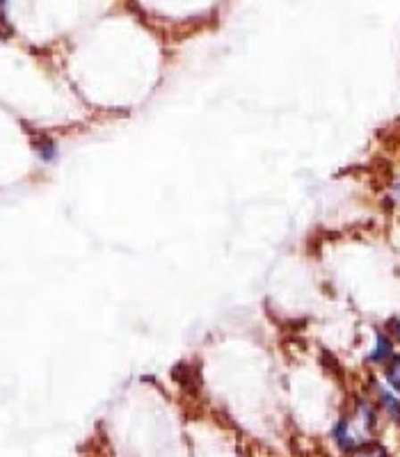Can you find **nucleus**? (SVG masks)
<instances>
[{
    "instance_id": "2",
    "label": "nucleus",
    "mask_w": 400,
    "mask_h": 457,
    "mask_svg": "<svg viewBox=\"0 0 400 457\" xmlns=\"http://www.w3.org/2000/svg\"><path fill=\"white\" fill-rule=\"evenodd\" d=\"M378 394L379 400H382V405H385L387 414H389L396 423H400V400L385 389H378Z\"/></svg>"
},
{
    "instance_id": "1",
    "label": "nucleus",
    "mask_w": 400,
    "mask_h": 457,
    "mask_svg": "<svg viewBox=\"0 0 400 457\" xmlns=\"http://www.w3.org/2000/svg\"><path fill=\"white\" fill-rule=\"evenodd\" d=\"M391 357H394V345L385 334H379L378 341H375V350L369 354V361L371 364H387Z\"/></svg>"
},
{
    "instance_id": "7",
    "label": "nucleus",
    "mask_w": 400,
    "mask_h": 457,
    "mask_svg": "<svg viewBox=\"0 0 400 457\" xmlns=\"http://www.w3.org/2000/svg\"><path fill=\"white\" fill-rule=\"evenodd\" d=\"M394 197L398 199V202H400V186H396V187H394Z\"/></svg>"
},
{
    "instance_id": "3",
    "label": "nucleus",
    "mask_w": 400,
    "mask_h": 457,
    "mask_svg": "<svg viewBox=\"0 0 400 457\" xmlns=\"http://www.w3.org/2000/svg\"><path fill=\"white\" fill-rule=\"evenodd\" d=\"M35 149H37V156L42 158L44 162L55 161L57 146H55V142L51 140V137H39V140L35 142Z\"/></svg>"
},
{
    "instance_id": "5",
    "label": "nucleus",
    "mask_w": 400,
    "mask_h": 457,
    "mask_svg": "<svg viewBox=\"0 0 400 457\" xmlns=\"http://www.w3.org/2000/svg\"><path fill=\"white\" fill-rule=\"evenodd\" d=\"M353 457H389V453L382 446H359L354 448Z\"/></svg>"
},
{
    "instance_id": "6",
    "label": "nucleus",
    "mask_w": 400,
    "mask_h": 457,
    "mask_svg": "<svg viewBox=\"0 0 400 457\" xmlns=\"http://www.w3.org/2000/svg\"><path fill=\"white\" fill-rule=\"evenodd\" d=\"M394 332H396V337L400 338V318H398V320L394 322Z\"/></svg>"
},
{
    "instance_id": "4",
    "label": "nucleus",
    "mask_w": 400,
    "mask_h": 457,
    "mask_svg": "<svg viewBox=\"0 0 400 457\" xmlns=\"http://www.w3.org/2000/svg\"><path fill=\"white\" fill-rule=\"evenodd\" d=\"M387 382H389V386L396 394H400V354L398 357H391L389 366H387Z\"/></svg>"
}]
</instances>
